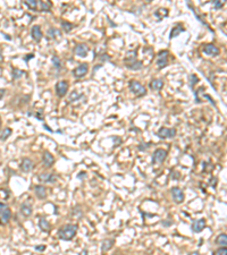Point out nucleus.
Segmentation results:
<instances>
[{
	"mask_svg": "<svg viewBox=\"0 0 227 255\" xmlns=\"http://www.w3.org/2000/svg\"><path fill=\"white\" fill-rule=\"evenodd\" d=\"M77 225H65L63 226L58 231V237L61 241H72L75 237L76 232H77Z\"/></svg>",
	"mask_w": 227,
	"mask_h": 255,
	"instance_id": "obj_1",
	"label": "nucleus"
},
{
	"mask_svg": "<svg viewBox=\"0 0 227 255\" xmlns=\"http://www.w3.org/2000/svg\"><path fill=\"white\" fill-rule=\"evenodd\" d=\"M128 87L132 93H134L136 96H144L147 94V89L137 81H130Z\"/></svg>",
	"mask_w": 227,
	"mask_h": 255,
	"instance_id": "obj_2",
	"label": "nucleus"
},
{
	"mask_svg": "<svg viewBox=\"0 0 227 255\" xmlns=\"http://www.w3.org/2000/svg\"><path fill=\"white\" fill-rule=\"evenodd\" d=\"M167 151L163 149H157L152 154V165H160L167 158Z\"/></svg>",
	"mask_w": 227,
	"mask_h": 255,
	"instance_id": "obj_3",
	"label": "nucleus"
},
{
	"mask_svg": "<svg viewBox=\"0 0 227 255\" xmlns=\"http://www.w3.org/2000/svg\"><path fill=\"white\" fill-rule=\"evenodd\" d=\"M168 56L169 52L167 50H163L160 52L158 53L157 56V66L159 69H163L165 67L168 65Z\"/></svg>",
	"mask_w": 227,
	"mask_h": 255,
	"instance_id": "obj_4",
	"label": "nucleus"
},
{
	"mask_svg": "<svg viewBox=\"0 0 227 255\" xmlns=\"http://www.w3.org/2000/svg\"><path fill=\"white\" fill-rule=\"evenodd\" d=\"M157 135L160 137L161 139L166 138H174L176 135V129L175 128H167V127H161L159 129V132L157 133Z\"/></svg>",
	"mask_w": 227,
	"mask_h": 255,
	"instance_id": "obj_5",
	"label": "nucleus"
},
{
	"mask_svg": "<svg viewBox=\"0 0 227 255\" xmlns=\"http://www.w3.org/2000/svg\"><path fill=\"white\" fill-rule=\"evenodd\" d=\"M68 87H69L68 82H66V81L58 82V83L56 84V92H57V95H58L59 98L65 96L67 94V92H68Z\"/></svg>",
	"mask_w": 227,
	"mask_h": 255,
	"instance_id": "obj_6",
	"label": "nucleus"
},
{
	"mask_svg": "<svg viewBox=\"0 0 227 255\" xmlns=\"http://www.w3.org/2000/svg\"><path fill=\"white\" fill-rule=\"evenodd\" d=\"M87 72H89V65L86 62H83L73 70V74L76 79H82V77H84L86 75Z\"/></svg>",
	"mask_w": 227,
	"mask_h": 255,
	"instance_id": "obj_7",
	"label": "nucleus"
},
{
	"mask_svg": "<svg viewBox=\"0 0 227 255\" xmlns=\"http://www.w3.org/2000/svg\"><path fill=\"white\" fill-rule=\"evenodd\" d=\"M170 194H172V197L173 200H174L175 203H177V204H180V203H183L184 201V193L182 192V189L180 188V187H173L172 189H170Z\"/></svg>",
	"mask_w": 227,
	"mask_h": 255,
	"instance_id": "obj_8",
	"label": "nucleus"
},
{
	"mask_svg": "<svg viewBox=\"0 0 227 255\" xmlns=\"http://www.w3.org/2000/svg\"><path fill=\"white\" fill-rule=\"evenodd\" d=\"M202 50H203V52L206 53V55L210 56V57L218 56L219 52H220V50H219L216 46H213V44H204L203 49Z\"/></svg>",
	"mask_w": 227,
	"mask_h": 255,
	"instance_id": "obj_9",
	"label": "nucleus"
},
{
	"mask_svg": "<svg viewBox=\"0 0 227 255\" xmlns=\"http://www.w3.org/2000/svg\"><path fill=\"white\" fill-rule=\"evenodd\" d=\"M74 52H75L76 56H79V57H81V58H85V57L87 56V52H89V48L86 46V44L80 43L75 46Z\"/></svg>",
	"mask_w": 227,
	"mask_h": 255,
	"instance_id": "obj_10",
	"label": "nucleus"
},
{
	"mask_svg": "<svg viewBox=\"0 0 227 255\" xmlns=\"http://www.w3.org/2000/svg\"><path fill=\"white\" fill-rule=\"evenodd\" d=\"M204 227H206V220H204V219H198V220H195L192 222L191 229H192L193 232L198 234V232H201L203 230Z\"/></svg>",
	"mask_w": 227,
	"mask_h": 255,
	"instance_id": "obj_11",
	"label": "nucleus"
},
{
	"mask_svg": "<svg viewBox=\"0 0 227 255\" xmlns=\"http://www.w3.org/2000/svg\"><path fill=\"white\" fill-rule=\"evenodd\" d=\"M33 168H34V163H33L32 160L29 159V158L23 159L22 165H20V169H22L24 172H30V171L33 170Z\"/></svg>",
	"mask_w": 227,
	"mask_h": 255,
	"instance_id": "obj_12",
	"label": "nucleus"
},
{
	"mask_svg": "<svg viewBox=\"0 0 227 255\" xmlns=\"http://www.w3.org/2000/svg\"><path fill=\"white\" fill-rule=\"evenodd\" d=\"M10 218H12V211L7 206L6 209L0 213V223L1 225H7L9 222V220H10Z\"/></svg>",
	"mask_w": 227,
	"mask_h": 255,
	"instance_id": "obj_13",
	"label": "nucleus"
},
{
	"mask_svg": "<svg viewBox=\"0 0 227 255\" xmlns=\"http://www.w3.org/2000/svg\"><path fill=\"white\" fill-rule=\"evenodd\" d=\"M31 35H32L33 40L36 41V42H39V41L42 39V36H43V34H42V31H41V27L39 26V25H34V26H32V30H31Z\"/></svg>",
	"mask_w": 227,
	"mask_h": 255,
	"instance_id": "obj_14",
	"label": "nucleus"
},
{
	"mask_svg": "<svg viewBox=\"0 0 227 255\" xmlns=\"http://www.w3.org/2000/svg\"><path fill=\"white\" fill-rule=\"evenodd\" d=\"M34 192H35V195L38 196V198L40 200H44L47 197V188L42 185H36L34 187Z\"/></svg>",
	"mask_w": 227,
	"mask_h": 255,
	"instance_id": "obj_15",
	"label": "nucleus"
},
{
	"mask_svg": "<svg viewBox=\"0 0 227 255\" xmlns=\"http://www.w3.org/2000/svg\"><path fill=\"white\" fill-rule=\"evenodd\" d=\"M53 162H55V158H53V155L50 153L49 151H46V152L43 153V163H44V165H46L47 168H50V167L53 165Z\"/></svg>",
	"mask_w": 227,
	"mask_h": 255,
	"instance_id": "obj_16",
	"label": "nucleus"
},
{
	"mask_svg": "<svg viewBox=\"0 0 227 255\" xmlns=\"http://www.w3.org/2000/svg\"><path fill=\"white\" fill-rule=\"evenodd\" d=\"M149 86H150V89L153 91H160L163 90V79H154L151 81V83L149 84Z\"/></svg>",
	"mask_w": 227,
	"mask_h": 255,
	"instance_id": "obj_17",
	"label": "nucleus"
},
{
	"mask_svg": "<svg viewBox=\"0 0 227 255\" xmlns=\"http://www.w3.org/2000/svg\"><path fill=\"white\" fill-rule=\"evenodd\" d=\"M39 179H40L41 182H43V183H55L56 176L53 174H48V172H46V174L39 175Z\"/></svg>",
	"mask_w": 227,
	"mask_h": 255,
	"instance_id": "obj_18",
	"label": "nucleus"
},
{
	"mask_svg": "<svg viewBox=\"0 0 227 255\" xmlns=\"http://www.w3.org/2000/svg\"><path fill=\"white\" fill-rule=\"evenodd\" d=\"M20 212H22V214L25 215V217H30L33 212L32 205L29 204V203H23L22 206H20Z\"/></svg>",
	"mask_w": 227,
	"mask_h": 255,
	"instance_id": "obj_19",
	"label": "nucleus"
},
{
	"mask_svg": "<svg viewBox=\"0 0 227 255\" xmlns=\"http://www.w3.org/2000/svg\"><path fill=\"white\" fill-rule=\"evenodd\" d=\"M114 244H115V241H114V239H105L101 244V251L103 253L110 251V249L113 248Z\"/></svg>",
	"mask_w": 227,
	"mask_h": 255,
	"instance_id": "obj_20",
	"label": "nucleus"
},
{
	"mask_svg": "<svg viewBox=\"0 0 227 255\" xmlns=\"http://www.w3.org/2000/svg\"><path fill=\"white\" fill-rule=\"evenodd\" d=\"M184 31H185V29H184L182 25H177V26H174L172 29V32H170V34H169V39L172 40V39L176 38V36H178L180 33H183Z\"/></svg>",
	"mask_w": 227,
	"mask_h": 255,
	"instance_id": "obj_21",
	"label": "nucleus"
},
{
	"mask_svg": "<svg viewBox=\"0 0 227 255\" xmlns=\"http://www.w3.org/2000/svg\"><path fill=\"white\" fill-rule=\"evenodd\" d=\"M39 227H40L41 230L44 232H48L50 230V223L48 222V220L46 218H40V220H39Z\"/></svg>",
	"mask_w": 227,
	"mask_h": 255,
	"instance_id": "obj_22",
	"label": "nucleus"
},
{
	"mask_svg": "<svg viewBox=\"0 0 227 255\" xmlns=\"http://www.w3.org/2000/svg\"><path fill=\"white\" fill-rule=\"evenodd\" d=\"M47 34L49 38L51 39H60L61 38V32L58 29H55V27H51L47 31Z\"/></svg>",
	"mask_w": 227,
	"mask_h": 255,
	"instance_id": "obj_23",
	"label": "nucleus"
},
{
	"mask_svg": "<svg viewBox=\"0 0 227 255\" xmlns=\"http://www.w3.org/2000/svg\"><path fill=\"white\" fill-rule=\"evenodd\" d=\"M136 60V50H133V51H128L126 53L125 57V64H132L134 61Z\"/></svg>",
	"mask_w": 227,
	"mask_h": 255,
	"instance_id": "obj_24",
	"label": "nucleus"
},
{
	"mask_svg": "<svg viewBox=\"0 0 227 255\" xmlns=\"http://www.w3.org/2000/svg\"><path fill=\"white\" fill-rule=\"evenodd\" d=\"M126 67H127L128 69H132V70H140L142 69L143 65H142V61L135 60L134 62H132V64H127Z\"/></svg>",
	"mask_w": 227,
	"mask_h": 255,
	"instance_id": "obj_25",
	"label": "nucleus"
},
{
	"mask_svg": "<svg viewBox=\"0 0 227 255\" xmlns=\"http://www.w3.org/2000/svg\"><path fill=\"white\" fill-rule=\"evenodd\" d=\"M216 243L218 244V245H220V246H223V247H226V245H227V236H226V234H220V235L217 237V239H216Z\"/></svg>",
	"mask_w": 227,
	"mask_h": 255,
	"instance_id": "obj_26",
	"label": "nucleus"
},
{
	"mask_svg": "<svg viewBox=\"0 0 227 255\" xmlns=\"http://www.w3.org/2000/svg\"><path fill=\"white\" fill-rule=\"evenodd\" d=\"M39 5H40L41 12H50L51 6H53L50 1H40V3H39Z\"/></svg>",
	"mask_w": 227,
	"mask_h": 255,
	"instance_id": "obj_27",
	"label": "nucleus"
},
{
	"mask_svg": "<svg viewBox=\"0 0 227 255\" xmlns=\"http://www.w3.org/2000/svg\"><path fill=\"white\" fill-rule=\"evenodd\" d=\"M10 134H12V129L10 128H5L0 134V141H6L10 136Z\"/></svg>",
	"mask_w": 227,
	"mask_h": 255,
	"instance_id": "obj_28",
	"label": "nucleus"
},
{
	"mask_svg": "<svg viewBox=\"0 0 227 255\" xmlns=\"http://www.w3.org/2000/svg\"><path fill=\"white\" fill-rule=\"evenodd\" d=\"M24 3H25V5H26L30 9H33V10H35V9L38 8L39 1H36V0H26V1H24Z\"/></svg>",
	"mask_w": 227,
	"mask_h": 255,
	"instance_id": "obj_29",
	"label": "nucleus"
},
{
	"mask_svg": "<svg viewBox=\"0 0 227 255\" xmlns=\"http://www.w3.org/2000/svg\"><path fill=\"white\" fill-rule=\"evenodd\" d=\"M81 96H83V94H82V93H77L76 91H74V92H72L69 94V98H68V100H69V102L77 101Z\"/></svg>",
	"mask_w": 227,
	"mask_h": 255,
	"instance_id": "obj_30",
	"label": "nucleus"
},
{
	"mask_svg": "<svg viewBox=\"0 0 227 255\" xmlns=\"http://www.w3.org/2000/svg\"><path fill=\"white\" fill-rule=\"evenodd\" d=\"M51 61H53V67H55L56 69H60V68H61V61H60V59H59V57H57V56H53V58H51Z\"/></svg>",
	"mask_w": 227,
	"mask_h": 255,
	"instance_id": "obj_31",
	"label": "nucleus"
},
{
	"mask_svg": "<svg viewBox=\"0 0 227 255\" xmlns=\"http://www.w3.org/2000/svg\"><path fill=\"white\" fill-rule=\"evenodd\" d=\"M61 29L64 30L66 33H68L72 31V29H73V24L68 23V22H61Z\"/></svg>",
	"mask_w": 227,
	"mask_h": 255,
	"instance_id": "obj_32",
	"label": "nucleus"
},
{
	"mask_svg": "<svg viewBox=\"0 0 227 255\" xmlns=\"http://www.w3.org/2000/svg\"><path fill=\"white\" fill-rule=\"evenodd\" d=\"M24 74H25V72H23V70H20V69H17V68H15V69L13 70V77H14V79H20Z\"/></svg>",
	"mask_w": 227,
	"mask_h": 255,
	"instance_id": "obj_33",
	"label": "nucleus"
},
{
	"mask_svg": "<svg viewBox=\"0 0 227 255\" xmlns=\"http://www.w3.org/2000/svg\"><path fill=\"white\" fill-rule=\"evenodd\" d=\"M213 255H227V248L226 247H220Z\"/></svg>",
	"mask_w": 227,
	"mask_h": 255,
	"instance_id": "obj_34",
	"label": "nucleus"
},
{
	"mask_svg": "<svg viewBox=\"0 0 227 255\" xmlns=\"http://www.w3.org/2000/svg\"><path fill=\"white\" fill-rule=\"evenodd\" d=\"M73 215L74 217H77V218L82 217V210L80 206H77V208H75V209L73 210Z\"/></svg>",
	"mask_w": 227,
	"mask_h": 255,
	"instance_id": "obj_35",
	"label": "nucleus"
},
{
	"mask_svg": "<svg viewBox=\"0 0 227 255\" xmlns=\"http://www.w3.org/2000/svg\"><path fill=\"white\" fill-rule=\"evenodd\" d=\"M195 82H198V77L195 75H190V86L193 89V85H194Z\"/></svg>",
	"mask_w": 227,
	"mask_h": 255,
	"instance_id": "obj_36",
	"label": "nucleus"
},
{
	"mask_svg": "<svg viewBox=\"0 0 227 255\" xmlns=\"http://www.w3.org/2000/svg\"><path fill=\"white\" fill-rule=\"evenodd\" d=\"M213 6H215L216 9H219V8H223V6H224V3H221V1H213Z\"/></svg>",
	"mask_w": 227,
	"mask_h": 255,
	"instance_id": "obj_37",
	"label": "nucleus"
},
{
	"mask_svg": "<svg viewBox=\"0 0 227 255\" xmlns=\"http://www.w3.org/2000/svg\"><path fill=\"white\" fill-rule=\"evenodd\" d=\"M35 251H39V252H43V251H46V246L44 245H38V246L34 247Z\"/></svg>",
	"mask_w": 227,
	"mask_h": 255,
	"instance_id": "obj_38",
	"label": "nucleus"
},
{
	"mask_svg": "<svg viewBox=\"0 0 227 255\" xmlns=\"http://www.w3.org/2000/svg\"><path fill=\"white\" fill-rule=\"evenodd\" d=\"M34 58V55L33 53H30V55H26V57H24V61L25 62H29L30 59H33Z\"/></svg>",
	"mask_w": 227,
	"mask_h": 255,
	"instance_id": "obj_39",
	"label": "nucleus"
},
{
	"mask_svg": "<svg viewBox=\"0 0 227 255\" xmlns=\"http://www.w3.org/2000/svg\"><path fill=\"white\" fill-rule=\"evenodd\" d=\"M77 178H79V179H84V178H86V174H85V172H80V174L77 175Z\"/></svg>",
	"mask_w": 227,
	"mask_h": 255,
	"instance_id": "obj_40",
	"label": "nucleus"
},
{
	"mask_svg": "<svg viewBox=\"0 0 227 255\" xmlns=\"http://www.w3.org/2000/svg\"><path fill=\"white\" fill-rule=\"evenodd\" d=\"M6 208H7V205H6V204H5V203H1V202H0V213H1V212H3V210L6 209Z\"/></svg>",
	"mask_w": 227,
	"mask_h": 255,
	"instance_id": "obj_41",
	"label": "nucleus"
},
{
	"mask_svg": "<svg viewBox=\"0 0 227 255\" xmlns=\"http://www.w3.org/2000/svg\"><path fill=\"white\" fill-rule=\"evenodd\" d=\"M5 92H6V91L3 90V89H0V100H1V99H3V96L5 95Z\"/></svg>",
	"mask_w": 227,
	"mask_h": 255,
	"instance_id": "obj_42",
	"label": "nucleus"
},
{
	"mask_svg": "<svg viewBox=\"0 0 227 255\" xmlns=\"http://www.w3.org/2000/svg\"><path fill=\"white\" fill-rule=\"evenodd\" d=\"M163 225H165V226H166V225H168V226H169V225H172L173 222H172V221H169V222H168V221H163Z\"/></svg>",
	"mask_w": 227,
	"mask_h": 255,
	"instance_id": "obj_43",
	"label": "nucleus"
},
{
	"mask_svg": "<svg viewBox=\"0 0 227 255\" xmlns=\"http://www.w3.org/2000/svg\"><path fill=\"white\" fill-rule=\"evenodd\" d=\"M80 255H87V251H85V249H84V251H83V252H82Z\"/></svg>",
	"mask_w": 227,
	"mask_h": 255,
	"instance_id": "obj_44",
	"label": "nucleus"
},
{
	"mask_svg": "<svg viewBox=\"0 0 227 255\" xmlns=\"http://www.w3.org/2000/svg\"><path fill=\"white\" fill-rule=\"evenodd\" d=\"M190 255H200V253H199V252H193V253H191Z\"/></svg>",
	"mask_w": 227,
	"mask_h": 255,
	"instance_id": "obj_45",
	"label": "nucleus"
},
{
	"mask_svg": "<svg viewBox=\"0 0 227 255\" xmlns=\"http://www.w3.org/2000/svg\"><path fill=\"white\" fill-rule=\"evenodd\" d=\"M44 128H46V129H47V131H50V132H53V131H51V129H50L49 127H48L47 125H44Z\"/></svg>",
	"mask_w": 227,
	"mask_h": 255,
	"instance_id": "obj_46",
	"label": "nucleus"
},
{
	"mask_svg": "<svg viewBox=\"0 0 227 255\" xmlns=\"http://www.w3.org/2000/svg\"><path fill=\"white\" fill-rule=\"evenodd\" d=\"M0 128H1V119H0Z\"/></svg>",
	"mask_w": 227,
	"mask_h": 255,
	"instance_id": "obj_47",
	"label": "nucleus"
}]
</instances>
